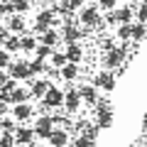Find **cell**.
Segmentation results:
<instances>
[{
  "label": "cell",
  "instance_id": "6",
  "mask_svg": "<svg viewBox=\"0 0 147 147\" xmlns=\"http://www.w3.org/2000/svg\"><path fill=\"white\" fill-rule=\"evenodd\" d=\"M54 15H57V12H54L52 7L37 12V22H34V32H37V34H42V32L49 30V27H59V20H57Z\"/></svg>",
  "mask_w": 147,
  "mask_h": 147
},
{
  "label": "cell",
  "instance_id": "17",
  "mask_svg": "<svg viewBox=\"0 0 147 147\" xmlns=\"http://www.w3.org/2000/svg\"><path fill=\"white\" fill-rule=\"evenodd\" d=\"M32 96H30V88H25V86H15V88L10 91V96H7V103L15 105V103H27Z\"/></svg>",
  "mask_w": 147,
  "mask_h": 147
},
{
  "label": "cell",
  "instance_id": "23",
  "mask_svg": "<svg viewBox=\"0 0 147 147\" xmlns=\"http://www.w3.org/2000/svg\"><path fill=\"white\" fill-rule=\"evenodd\" d=\"M7 10H10V15L12 12L25 15V12L30 10V3H27V0H7Z\"/></svg>",
  "mask_w": 147,
  "mask_h": 147
},
{
  "label": "cell",
  "instance_id": "15",
  "mask_svg": "<svg viewBox=\"0 0 147 147\" xmlns=\"http://www.w3.org/2000/svg\"><path fill=\"white\" fill-rule=\"evenodd\" d=\"M47 140H49V147H66L69 145V130H64V127H54L52 135H49Z\"/></svg>",
  "mask_w": 147,
  "mask_h": 147
},
{
  "label": "cell",
  "instance_id": "30",
  "mask_svg": "<svg viewBox=\"0 0 147 147\" xmlns=\"http://www.w3.org/2000/svg\"><path fill=\"white\" fill-rule=\"evenodd\" d=\"M71 147H96V142L88 140V137H84V135H76L74 142H71Z\"/></svg>",
  "mask_w": 147,
  "mask_h": 147
},
{
  "label": "cell",
  "instance_id": "19",
  "mask_svg": "<svg viewBox=\"0 0 147 147\" xmlns=\"http://www.w3.org/2000/svg\"><path fill=\"white\" fill-rule=\"evenodd\" d=\"M61 42V34H59L57 30H52V27H49V30H44L42 32V37H39V44H47V47H57V44Z\"/></svg>",
  "mask_w": 147,
  "mask_h": 147
},
{
  "label": "cell",
  "instance_id": "25",
  "mask_svg": "<svg viewBox=\"0 0 147 147\" xmlns=\"http://www.w3.org/2000/svg\"><path fill=\"white\" fill-rule=\"evenodd\" d=\"M79 135H84V137H88V140H93V142H96V140H98V135H100V127L96 125V123H86V125L81 127Z\"/></svg>",
  "mask_w": 147,
  "mask_h": 147
},
{
  "label": "cell",
  "instance_id": "27",
  "mask_svg": "<svg viewBox=\"0 0 147 147\" xmlns=\"http://www.w3.org/2000/svg\"><path fill=\"white\" fill-rule=\"evenodd\" d=\"M49 59H52V64H49V66H57V69H61L64 64H66V54L59 52V49H54V52L49 54Z\"/></svg>",
  "mask_w": 147,
  "mask_h": 147
},
{
  "label": "cell",
  "instance_id": "13",
  "mask_svg": "<svg viewBox=\"0 0 147 147\" xmlns=\"http://www.w3.org/2000/svg\"><path fill=\"white\" fill-rule=\"evenodd\" d=\"M79 96H81V103L96 105V100H98V88H96L93 84H81L79 86Z\"/></svg>",
  "mask_w": 147,
  "mask_h": 147
},
{
  "label": "cell",
  "instance_id": "16",
  "mask_svg": "<svg viewBox=\"0 0 147 147\" xmlns=\"http://www.w3.org/2000/svg\"><path fill=\"white\" fill-rule=\"evenodd\" d=\"M64 54H66V61H71V64H81V59H84V47H81L79 42H71V44H66Z\"/></svg>",
  "mask_w": 147,
  "mask_h": 147
},
{
  "label": "cell",
  "instance_id": "26",
  "mask_svg": "<svg viewBox=\"0 0 147 147\" xmlns=\"http://www.w3.org/2000/svg\"><path fill=\"white\" fill-rule=\"evenodd\" d=\"M3 49H5V52H10V54L20 52V34H10L5 42H3Z\"/></svg>",
  "mask_w": 147,
  "mask_h": 147
},
{
  "label": "cell",
  "instance_id": "2",
  "mask_svg": "<svg viewBox=\"0 0 147 147\" xmlns=\"http://www.w3.org/2000/svg\"><path fill=\"white\" fill-rule=\"evenodd\" d=\"M64 113H79L81 108V96H79V88L74 86V81H66V88H64V103H61Z\"/></svg>",
  "mask_w": 147,
  "mask_h": 147
},
{
  "label": "cell",
  "instance_id": "44",
  "mask_svg": "<svg viewBox=\"0 0 147 147\" xmlns=\"http://www.w3.org/2000/svg\"><path fill=\"white\" fill-rule=\"evenodd\" d=\"M0 30H3V25H0Z\"/></svg>",
  "mask_w": 147,
  "mask_h": 147
},
{
  "label": "cell",
  "instance_id": "38",
  "mask_svg": "<svg viewBox=\"0 0 147 147\" xmlns=\"http://www.w3.org/2000/svg\"><path fill=\"white\" fill-rule=\"evenodd\" d=\"M7 79H10V76H7V71H5V69H0V86L5 84V81H7Z\"/></svg>",
  "mask_w": 147,
  "mask_h": 147
},
{
  "label": "cell",
  "instance_id": "40",
  "mask_svg": "<svg viewBox=\"0 0 147 147\" xmlns=\"http://www.w3.org/2000/svg\"><path fill=\"white\" fill-rule=\"evenodd\" d=\"M25 147H37V145H34V142H30V145H25Z\"/></svg>",
  "mask_w": 147,
  "mask_h": 147
},
{
  "label": "cell",
  "instance_id": "35",
  "mask_svg": "<svg viewBox=\"0 0 147 147\" xmlns=\"http://www.w3.org/2000/svg\"><path fill=\"white\" fill-rule=\"evenodd\" d=\"M10 52H5V49L0 47V69H7V64H10Z\"/></svg>",
  "mask_w": 147,
  "mask_h": 147
},
{
  "label": "cell",
  "instance_id": "8",
  "mask_svg": "<svg viewBox=\"0 0 147 147\" xmlns=\"http://www.w3.org/2000/svg\"><path fill=\"white\" fill-rule=\"evenodd\" d=\"M34 137H42V140H47L49 135H52V130H54V123H52V118L49 115H39L34 120Z\"/></svg>",
  "mask_w": 147,
  "mask_h": 147
},
{
  "label": "cell",
  "instance_id": "11",
  "mask_svg": "<svg viewBox=\"0 0 147 147\" xmlns=\"http://www.w3.org/2000/svg\"><path fill=\"white\" fill-rule=\"evenodd\" d=\"M42 100H44L52 110H54V108H61V103H64V91L59 88V86L52 84V86H49V91L42 96Z\"/></svg>",
  "mask_w": 147,
  "mask_h": 147
},
{
  "label": "cell",
  "instance_id": "41",
  "mask_svg": "<svg viewBox=\"0 0 147 147\" xmlns=\"http://www.w3.org/2000/svg\"><path fill=\"white\" fill-rule=\"evenodd\" d=\"M49 3H52V5H57V3H59V0H49Z\"/></svg>",
  "mask_w": 147,
  "mask_h": 147
},
{
  "label": "cell",
  "instance_id": "18",
  "mask_svg": "<svg viewBox=\"0 0 147 147\" xmlns=\"http://www.w3.org/2000/svg\"><path fill=\"white\" fill-rule=\"evenodd\" d=\"M59 76H61L64 81H76L81 76V66L79 64H71V61H66L61 69H59Z\"/></svg>",
  "mask_w": 147,
  "mask_h": 147
},
{
  "label": "cell",
  "instance_id": "31",
  "mask_svg": "<svg viewBox=\"0 0 147 147\" xmlns=\"http://www.w3.org/2000/svg\"><path fill=\"white\" fill-rule=\"evenodd\" d=\"M96 5H98L100 12H105V10H115V7H118V0H98Z\"/></svg>",
  "mask_w": 147,
  "mask_h": 147
},
{
  "label": "cell",
  "instance_id": "42",
  "mask_svg": "<svg viewBox=\"0 0 147 147\" xmlns=\"http://www.w3.org/2000/svg\"><path fill=\"white\" fill-rule=\"evenodd\" d=\"M27 3H30V5H32V3H39V0H27Z\"/></svg>",
  "mask_w": 147,
  "mask_h": 147
},
{
  "label": "cell",
  "instance_id": "20",
  "mask_svg": "<svg viewBox=\"0 0 147 147\" xmlns=\"http://www.w3.org/2000/svg\"><path fill=\"white\" fill-rule=\"evenodd\" d=\"M115 15H118V25H127V22H132V17H135V7L132 5L115 7Z\"/></svg>",
  "mask_w": 147,
  "mask_h": 147
},
{
  "label": "cell",
  "instance_id": "1",
  "mask_svg": "<svg viewBox=\"0 0 147 147\" xmlns=\"http://www.w3.org/2000/svg\"><path fill=\"white\" fill-rule=\"evenodd\" d=\"M125 59H127V42H123V44H115L113 49L105 52L103 66H108V71H115V69H120L125 64Z\"/></svg>",
  "mask_w": 147,
  "mask_h": 147
},
{
  "label": "cell",
  "instance_id": "3",
  "mask_svg": "<svg viewBox=\"0 0 147 147\" xmlns=\"http://www.w3.org/2000/svg\"><path fill=\"white\" fill-rule=\"evenodd\" d=\"M79 25H84V27H103L98 5H84L81 7L79 10Z\"/></svg>",
  "mask_w": 147,
  "mask_h": 147
},
{
  "label": "cell",
  "instance_id": "10",
  "mask_svg": "<svg viewBox=\"0 0 147 147\" xmlns=\"http://www.w3.org/2000/svg\"><path fill=\"white\" fill-rule=\"evenodd\" d=\"M12 137H15V145H20V147H25V145H30V142H34V130H32L30 125H17L15 127V132H12Z\"/></svg>",
  "mask_w": 147,
  "mask_h": 147
},
{
  "label": "cell",
  "instance_id": "14",
  "mask_svg": "<svg viewBox=\"0 0 147 147\" xmlns=\"http://www.w3.org/2000/svg\"><path fill=\"white\" fill-rule=\"evenodd\" d=\"M32 115H34V108H32L30 103H15L12 105V118H15V120L27 123Z\"/></svg>",
  "mask_w": 147,
  "mask_h": 147
},
{
  "label": "cell",
  "instance_id": "29",
  "mask_svg": "<svg viewBox=\"0 0 147 147\" xmlns=\"http://www.w3.org/2000/svg\"><path fill=\"white\" fill-rule=\"evenodd\" d=\"M52 52H54L52 47L39 44V42H37V47H34V57H37V59H49V54H52Z\"/></svg>",
  "mask_w": 147,
  "mask_h": 147
},
{
  "label": "cell",
  "instance_id": "36",
  "mask_svg": "<svg viewBox=\"0 0 147 147\" xmlns=\"http://www.w3.org/2000/svg\"><path fill=\"white\" fill-rule=\"evenodd\" d=\"M66 3L71 5V10H74V12H76V10H81V7L86 5V0H66Z\"/></svg>",
  "mask_w": 147,
  "mask_h": 147
},
{
  "label": "cell",
  "instance_id": "37",
  "mask_svg": "<svg viewBox=\"0 0 147 147\" xmlns=\"http://www.w3.org/2000/svg\"><path fill=\"white\" fill-rule=\"evenodd\" d=\"M7 108H10V103H5V100L0 98V118H3V115L7 113Z\"/></svg>",
  "mask_w": 147,
  "mask_h": 147
},
{
  "label": "cell",
  "instance_id": "28",
  "mask_svg": "<svg viewBox=\"0 0 147 147\" xmlns=\"http://www.w3.org/2000/svg\"><path fill=\"white\" fill-rule=\"evenodd\" d=\"M130 25H132V22H127V25H118L115 37L120 39V42H130Z\"/></svg>",
  "mask_w": 147,
  "mask_h": 147
},
{
  "label": "cell",
  "instance_id": "34",
  "mask_svg": "<svg viewBox=\"0 0 147 147\" xmlns=\"http://www.w3.org/2000/svg\"><path fill=\"white\" fill-rule=\"evenodd\" d=\"M105 25L118 27V15H115V10H105Z\"/></svg>",
  "mask_w": 147,
  "mask_h": 147
},
{
  "label": "cell",
  "instance_id": "4",
  "mask_svg": "<svg viewBox=\"0 0 147 147\" xmlns=\"http://www.w3.org/2000/svg\"><path fill=\"white\" fill-rule=\"evenodd\" d=\"M93 86L98 91H105V93H110V91H115V86H118V76H115V71H98L96 74V79H93Z\"/></svg>",
  "mask_w": 147,
  "mask_h": 147
},
{
  "label": "cell",
  "instance_id": "33",
  "mask_svg": "<svg viewBox=\"0 0 147 147\" xmlns=\"http://www.w3.org/2000/svg\"><path fill=\"white\" fill-rule=\"evenodd\" d=\"M135 17H137V22H142V25H147V7H145V5L135 7Z\"/></svg>",
  "mask_w": 147,
  "mask_h": 147
},
{
  "label": "cell",
  "instance_id": "32",
  "mask_svg": "<svg viewBox=\"0 0 147 147\" xmlns=\"http://www.w3.org/2000/svg\"><path fill=\"white\" fill-rule=\"evenodd\" d=\"M0 147H15V137L10 132H0Z\"/></svg>",
  "mask_w": 147,
  "mask_h": 147
},
{
  "label": "cell",
  "instance_id": "12",
  "mask_svg": "<svg viewBox=\"0 0 147 147\" xmlns=\"http://www.w3.org/2000/svg\"><path fill=\"white\" fill-rule=\"evenodd\" d=\"M7 32H10V34H27L25 15H17V12H12V15L7 17Z\"/></svg>",
  "mask_w": 147,
  "mask_h": 147
},
{
  "label": "cell",
  "instance_id": "21",
  "mask_svg": "<svg viewBox=\"0 0 147 147\" xmlns=\"http://www.w3.org/2000/svg\"><path fill=\"white\" fill-rule=\"evenodd\" d=\"M147 37V25H142V22H132L130 25V39L132 42H142Z\"/></svg>",
  "mask_w": 147,
  "mask_h": 147
},
{
  "label": "cell",
  "instance_id": "22",
  "mask_svg": "<svg viewBox=\"0 0 147 147\" xmlns=\"http://www.w3.org/2000/svg\"><path fill=\"white\" fill-rule=\"evenodd\" d=\"M47 66H49L47 59H37V57H34V59L30 61V74H32V76H44Z\"/></svg>",
  "mask_w": 147,
  "mask_h": 147
},
{
  "label": "cell",
  "instance_id": "9",
  "mask_svg": "<svg viewBox=\"0 0 147 147\" xmlns=\"http://www.w3.org/2000/svg\"><path fill=\"white\" fill-rule=\"evenodd\" d=\"M49 86H52V81H49V79H44V76L34 79V76H32V79H30V96L39 100V98H42V96L49 91Z\"/></svg>",
  "mask_w": 147,
  "mask_h": 147
},
{
  "label": "cell",
  "instance_id": "43",
  "mask_svg": "<svg viewBox=\"0 0 147 147\" xmlns=\"http://www.w3.org/2000/svg\"><path fill=\"white\" fill-rule=\"evenodd\" d=\"M142 5H145V7H147V0H142Z\"/></svg>",
  "mask_w": 147,
  "mask_h": 147
},
{
  "label": "cell",
  "instance_id": "5",
  "mask_svg": "<svg viewBox=\"0 0 147 147\" xmlns=\"http://www.w3.org/2000/svg\"><path fill=\"white\" fill-rule=\"evenodd\" d=\"M7 76L15 81H30L32 74H30V61H25V59H20V61H10L7 64Z\"/></svg>",
  "mask_w": 147,
  "mask_h": 147
},
{
  "label": "cell",
  "instance_id": "7",
  "mask_svg": "<svg viewBox=\"0 0 147 147\" xmlns=\"http://www.w3.org/2000/svg\"><path fill=\"white\" fill-rule=\"evenodd\" d=\"M59 34H61V39L66 44H71V42H79L81 37L86 34V30H81V27L74 25V22H61V32H59Z\"/></svg>",
  "mask_w": 147,
  "mask_h": 147
},
{
  "label": "cell",
  "instance_id": "24",
  "mask_svg": "<svg viewBox=\"0 0 147 147\" xmlns=\"http://www.w3.org/2000/svg\"><path fill=\"white\" fill-rule=\"evenodd\" d=\"M37 37L34 34H20V52H34Z\"/></svg>",
  "mask_w": 147,
  "mask_h": 147
},
{
  "label": "cell",
  "instance_id": "45",
  "mask_svg": "<svg viewBox=\"0 0 147 147\" xmlns=\"http://www.w3.org/2000/svg\"><path fill=\"white\" fill-rule=\"evenodd\" d=\"M145 147H147V145H145Z\"/></svg>",
  "mask_w": 147,
  "mask_h": 147
},
{
  "label": "cell",
  "instance_id": "39",
  "mask_svg": "<svg viewBox=\"0 0 147 147\" xmlns=\"http://www.w3.org/2000/svg\"><path fill=\"white\" fill-rule=\"evenodd\" d=\"M142 130H147V113L142 115Z\"/></svg>",
  "mask_w": 147,
  "mask_h": 147
}]
</instances>
